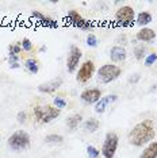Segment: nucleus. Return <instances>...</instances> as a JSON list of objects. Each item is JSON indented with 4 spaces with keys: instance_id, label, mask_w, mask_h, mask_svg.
Here are the masks:
<instances>
[{
    "instance_id": "f257e3e1",
    "label": "nucleus",
    "mask_w": 157,
    "mask_h": 158,
    "mask_svg": "<svg viewBox=\"0 0 157 158\" xmlns=\"http://www.w3.org/2000/svg\"><path fill=\"white\" fill-rule=\"evenodd\" d=\"M156 136V124L152 119H144L138 122L130 130L127 141L134 147H144L153 142Z\"/></svg>"
},
{
    "instance_id": "f03ea898",
    "label": "nucleus",
    "mask_w": 157,
    "mask_h": 158,
    "mask_svg": "<svg viewBox=\"0 0 157 158\" xmlns=\"http://www.w3.org/2000/svg\"><path fill=\"white\" fill-rule=\"evenodd\" d=\"M30 135L28 132H26L24 130H18L15 132H12L11 135L7 139V145L11 150L14 152H23L30 147Z\"/></svg>"
},
{
    "instance_id": "7ed1b4c3",
    "label": "nucleus",
    "mask_w": 157,
    "mask_h": 158,
    "mask_svg": "<svg viewBox=\"0 0 157 158\" xmlns=\"http://www.w3.org/2000/svg\"><path fill=\"white\" fill-rule=\"evenodd\" d=\"M33 112L35 120L42 124H46L53 122L56 118H58L61 114V110L56 108L54 106H35Z\"/></svg>"
},
{
    "instance_id": "20e7f679",
    "label": "nucleus",
    "mask_w": 157,
    "mask_h": 158,
    "mask_svg": "<svg viewBox=\"0 0 157 158\" xmlns=\"http://www.w3.org/2000/svg\"><path fill=\"white\" fill-rule=\"evenodd\" d=\"M121 74H122V69L115 64H104L98 70V78L102 84H110L115 81Z\"/></svg>"
},
{
    "instance_id": "39448f33",
    "label": "nucleus",
    "mask_w": 157,
    "mask_h": 158,
    "mask_svg": "<svg viewBox=\"0 0 157 158\" xmlns=\"http://www.w3.org/2000/svg\"><path fill=\"white\" fill-rule=\"evenodd\" d=\"M115 23L119 27H130L135 23V11L130 6H122L115 12Z\"/></svg>"
},
{
    "instance_id": "423d86ee",
    "label": "nucleus",
    "mask_w": 157,
    "mask_h": 158,
    "mask_svg": "<svg viewBox=\"0 0 157 158\" xmlns=\"http://www.w3.org/2000/svg\"><path fill=\"white\" fill-rule=\"evenodd\" d=\"M118 145H119V136H118L117 132L114 131H108L104 136V141H103L102 145V156L104 158H114L118 149Z\"/></svg>"
},
{
    "instance_id": "0eeeda50",
    "label": "nucleus",
    "mask_w": 157,
    "mask_h": 158,
    "mask_svg": "<svg viewBox=\"0 0 157 158\" xmlns=\"http://www.w3.org/2000/svg\"><path fill=\"white\" fill-rule=\"evenodd\" d=\"M66 19L68 22H69L72 26L80 28V30L83 31H90L94 28V23L91 22V20H87L84 19L83 16L78 14V11H76V10H70L69 12H68L66 15Z\"/></svg>"
},
{
    "instance_id": "6e6552de",
    "label": "nucleus",
    "mask_w": 157,
    "mask_h": 158,
    "mask_svg": "<svg viewBox=\"0 0 157 158\" xmlns=\"http://www.w3.org/2000/svg\"><path fill=\"white\" fill-rule=\"evenodd\" d=\"M81 57H83L81 49L76 45L70 46L69 53H68V57H66V70L69 72V73H74V72L77 70Z\"/></svg>"
},
{
    "instance_id": "1a4fd4ad",
    "label": "nucleus",
    "mask_w": 157,
    "mask_h": 158,
    "mask_svg": "<svg viewBox=\"0 0 157 158\" xmlns=\"http://www.w3.org/2000/svg\"><path fill=\"white\" fill-rule=\"evenodd\" d=\"M94 74H95V64L92 62L91 60H87L78 68L77 74H76V80L78 82H81V84H85V82H88L94 77Z\"/></svg>"
},
{
    "instance_id": "9d476101",
    "label": "nucleus",
    "mask_w": 157,
    "mask_h": 158,
    "mask_svg": "<svg viewBox=\"0 0 157 158\" xmlns=\"http://www.w3.org/2000/svg\"><path fill=\"white\" fill-rule=\"evenodd\" d=\"M80 99L85 104H96L102 99V91L99 88H87L80 93Z\"/></svg>"
},
{
    "instance_id": "9b49d317",
    "label": "nucleus",
    "mask_w": 157,
    "mask_h": 158,
    "mask_svg": "<svg viewBox=\"0 0 157 158\" xmlns=\"http://www.w3.org/2000/svg\"><path fill=\"white\" fill-rule=\"evenodd\" d=\"M31 16H33L35 20H38V22L46 28H58V23H57V20H54L53 18L45 15V14H42L39 11H33L31 12Z\"/></svg>"
},
{
    "instance_id": "f8f14e48",
    "label": "nucleus",
    "mask_w": 157,
    "mask_h": 158,
    "mask_svg": "<svg viewBox=\"0 0 157 158\" xmlns=\"http://www.w3.org/2000/svg\"><path fill=\"white\" fill-rule=\"evenodd\" d=\"M61 85H62V78L56 77V78H52V80L44 82V84H41L38 87V91L42 93H53L61 87Z\"/></svg>"
},
{
    "instance_id": "ddd939ff",
    "label": "nucleus",
    "mask_w": 157,
    "mask_h": 158,
    "mask_svg": "<svg viewBox=\"0 0 157 158\" xmlns=\"http://www.w3.org/2000/svg\"><path fill=\"white\" fill-rule=\"evenodd\" d=\"M118 100L117 95H107V96H102V99L95 104V112L96 114H104L108 104H111Z\"/></svg>"
},
{
    "instance_id": "4468645a",
    "label": "nucleus",
    "mask_w": 157,
    "mask_h": 158,
    "mask_svg": "<svg viewBox=\"0 0 157 158\" xmlns=\"http://www.w3.org/2000/svg\"><path fill=\"white\" fill-rule=\"evenodd\" d=\"M126 57H127V52L123 46L117 45V46H112V48L110 49V60H111L114 64L122 62V61L126 60Z\"/></svg>"
},
{
    "instance_id": "2eb2a0df",
    "label": "nucleus",
    "mask_w": 157,
    "mask_h": 158,
    "mask_svg": "<svg viewBox=\"0 0 157 158\" xmlns=\"http://www.w3.org/2000/svg\"><path fill=\"white\" fill-rule=\"evenodd\" d=\"M156 38V31L151 27H142L135 34V39L140 42H152Z\"/></svg>"
},
{
    "instance_id": "dca6fc26",
    "label": "nucleus",
    "mask_w": 157,
    "mask_h": 158,
    "mask_svg": "<svg viewBox=\"0 0 157 158\" xmlns=\"http://www.w3.org/2000/svg\"><path fill=\"white\" fill-rule=\"evenodd\" d=\"M140 158H157V141H153L149 145H146Z\"/></svg>"
},
{
    "instance_id": "f3484780",
    "label": "nucleus",
    "mask_w": 157,
    "mask_h": 158,
    "mask_svg": "<svg viewBox=\"0 0 157 158\" xmlns=\"http://www.w3.org/2000/svg\"><path fill=\"white\" fill-rule=\"evenodd\" d=\"M83 128H84V131H87V132H96L100 128V122H99L98 119H95V118H90V119H87L83 123Z\"/></svg>"
},
{
    "instance_id": "a211bd4d",
    "label": "nucleus",
    "mask_w": 157,
    "mask_h": 158,
    "mask_svg": "<svg viewBox=\"0 0 157 158\" xmlns=\"http://www.w3.org/2000/svg\"><path fill=\"white\" fill-rule=\"evenodd\" d=\"M152 20H153V16H152V14L148 11L140 12L137 15V18H135V23L140 24L141 27H146L149 23H152Z\"/></svg>"
},
{
    "instance_id": "6ab92c4d",
    "label": "nucleus",
    "mask_w": 157,
    "mask_h": 158,
    "mask_svg": "<svg viewBox=\"0 0 157 158\" xmlns=\"http://www.w3.org/2000/svg\"><path fill=\"white\" fill-rule=\"evenodd\" d=\"M83 122V115L81 114H73L70 116H68L66 119V126L69 130H76V128L80 126V123Z\"/></svg>"
},
{
    "instance_id": "aec40b11",
    "label": "nucleus",
    "mask_w": 157,
    "mask_h": 158,
    "mask_svg": "<svg viewBox=\"0 0 157 158\" xmlns=\"http://www.w3.org/2000/svg\"><path fill=\"white\" fill-rule=\"evenodd\" d=\"M24 68H26L31 74H37L39 72V64L35 58H28L24 61Z\"/></svg>"
},
{
    "instance_id": "412c9836",
    "label": "nucleus",
    "mask_w": 157,
    "mask_h": 158,
    "mask_svg": "<svg viewBox=\"0 0 157 158\" xmlns=\"http://www.w3.org/2000/svg\"><path fill=\"white\" fill-rule=\"evenodd\" d=\"M45 142L50 143V145H60L64 142V136L60 134H49L45 136Z\"/></svg>"
},
{
    "instance_id": "4be33fe9",
    "label": "nucleus",
    "mask_w": 157,
    "mask_h": 158,
    "mask_svg": "<svg viewBox=\"0 0 157 158\" xmlns=\"http://www.w3.org/2000/svg\"><path fill=\"white\" fill-rule=\"evenodd\" d=\"M145 53H146V48L144 45H138V46H135V48H134V57H135V60H138V61L144 60L146 57Z\"/></svg>"
},
{
    "instance_id": "5701e85b",
    "label": "nucleus",
    "mask_w": 157,
    "mask_h": 158,
    "mask_svg": "<svg viewBox=\"0 0 157 158\" xmlns=\"http://www.w3.org/2000/svg\"><path fill=\"white\" fill-rule=\"evenodd\" d=\"M20 53H22V46H20V44H11L8 46V57L19 56Z\"/></svg>"
},
{
    "instance_id": "b1692460",
    "label": "nucleus",
    "mask_w": 157,
    "mask_h": 158,
    "mask_svg": "<svg viewBox=\"0 0 157 158\" xmlns=\"http://www.w3.org/2000/svg\"><path fill=\"white\" fill-rule=\"evenodd\" d=\"M155 62H157V53H149L144 58V64H145V66H148V68L155 65Z\"/></svg>"
},
{
    "instance_id": "393cba45",
    "label": "nucleus",
    "mask_w": 157,
    "mask_h": 158,
    "mask_svg": "<svg viewBox=\"0 0 157 158\" xmlns=\"http://www.w3.org/2000/svg\"><path fill=\"white\" fill-rule=\"evenodd\" d=\"M53 106L58 110H62L66 107V100L64 98H61V96H56V98L53 99Z\"/></svg>"
},
{
    "instance_id": "a878e982",
    "label": "nucleus",
    "mask_w": 157,
    "mask_h": 158,
    "mask_svg": "<svg viewBox=\"0 0 157 158\" xmlns=\"http://www.w3.org/2000/svg\"><path fill=\"white\" fill-rule=\"evenodd\" d=\"M85 44H87V46H90V48H96V46H98V44H99V41H98V38H96L95 34L90 33V34L87 35Z\"/></svg>"
},
{
    "instance_id": "bb28decb",
    "label": "nucleus",
    "mask_w": 157,
    "mask_h": 158,
    "mask_svg": "<svg viewBox=\"0 0 157 158\" xmlns=\"http://www.w3.org/2000/svg\"><path fill=\"white\" fill-rule=\"evenodd\" d=\"M87 156L90 158H99L100 156V150H98L95 146H87Z\"/></svg>"
},
{
    "instance_id": "cd10ccee",
    "label": "nucleus",
    "mask_w": 157,
    "mask_h": 158,
    "mask_svg": "<svg viewBox=\"0 0 157 158\" xmlns=\"http://www.w3.org/2000/svg\"><path fill=\"white\" fill-rule=\"evenodd\" d=\"M20 46H22V50H24V52H31L33 50V42L28 38H23L20 41Z\"/></svg>"
},
{
    "instance_id": "c85d7f7f",
    "label": "nucleus",
    "mask_w": 157,
    "mask_h": 158,
    "mask_svg": "<svg viewBox=\"0 0 157 158\" xmlns=\"http://www.w3.org/2000/svg\"><path fill=\"white\" fill-rule=\"evenodd\" d=\"M8 64H10V68L11 69H18L20 66L19 64V56H11L8 57Z\"/></svg>"
},
{
    "instance_id": "c756f323",
    "label": "nucleus",
    "mask_w": 157,
    "mask_h": 158,
    "mask_svg": "<svg viewBox=\"0 0 157 158\" xmlns=\"http://www.w3.org/2000/svg\"><path fill=\"white\" fill-rule=\"evenodd\" d=\"M140 80H141V74L140 73H133L131 76L129 77V84H131V85H137L138 82H140Z\"/></svg>"
},
{
    "instance_id": "7c9ffc66",
    "label": "nucleus",
    "mask_w": 157,
    "mask_h": 158,
    "mask_svg": "<svg viewBox=\"0 0 157 158\" xmlns=\"http://www.w3.org/2000/svg\"><path fill=\"white\" fill-rule=\"evenodd\" d=\"M16 120L19 122L20 124H23L24 122L27 120V114L24 112V111H20V112H18V115H16Z\"/></svg>"
},
{
    "instance_id": "2f4dec72",
    "label": "nucleus",
    "mask_w": 157,
    "mask_h": 158,
    "mask_svg": "<svg viewBox=\"0 0 157 158\" xmlns=\"http://www.w3.org/2000/svg\"><path fill=\"white\" fill-rule=\"evenodd\" d=\"M46 50H48V48H46L45 45H42L41 48H39V53H44V52H46Z\"/></svg>"
}]
</instances>
